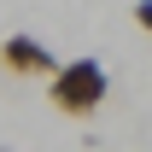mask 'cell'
Here are the masks:
<instances>
[{"label":"cell","instance_id":"1","mask_svg":"<svg viewBox=\"0 0 152 152\" xmlns=\"http://www.w3.org/2000/svg\"><path fill=\"white\" fill-rule=\"evenodd\" d=\"M105 94H111V76L88 53L82 58H58L53 76H47V99H53V111H64V117H94L99 105H105Z\"/></svg>","mask_w":152,"mask_h":152},{"label":"cell","instance_id":"4","mask_svg":"<svg viewBox=\"0 0 152 152\" xmlns=\"http://www.w3.org/2000/svg\"><path fill=\"white\" fill-rule=\"evenodd\" d=\"M0 152H6V146H0Z\"/></svg>","mask_w":152,"mask_h":152},{"label":"cell","instance_id":"3","mask_svg":"<svg viewBox=\"0 0 152 152\" xmlns=\"http://www.w3.org/2000/svg\"><path fill=\"white\" fill-rule=\"evenodd\" d=\"M134 23H140V29L152 35V0H134Z\"/></svg>","mask_w":152,"mask_h":152},{"label":"cell","instance_id":"2","mask_svg":"<svg viewBox=\"0 0 152 152\" xmlns=\"http://www.w3.org/2000/svg\"><path fill=\"white\" fill-rule=\"evenodd\" d=\"M0 64H6L12 76H41V82H47L53 64H58V53L47 47V41H35V35H6L0 41Z\"/></svg>","mask_w":152,"mask_h":152}]
</instances>
